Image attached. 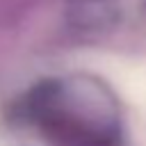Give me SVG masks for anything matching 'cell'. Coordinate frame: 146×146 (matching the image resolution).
<instances>
[{
    "mask_svg": "<svg viewBox=\"0 0 146 146\" xmlns=\"http://www.w3.org/2000/svg\"><path fill=\"white\" fill-rule=\"evenodd\" d=\"M100 75L132 105L146 107V64L125 57H100Z\"/></svg>",
    "mask_w": 146,
    "mask_h": 146,
    "instance_id": "cell-1",
    "label": "cell"
}]
</instances>
